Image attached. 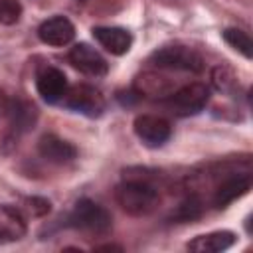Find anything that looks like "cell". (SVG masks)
Masks as SVG:
<instances>
[{
    "instance_id": "14",
    "label": "cell",
    "mask_w": 253,
    "mask_h": 253,
    "mask_svg": "<svg viewBox=\"0 0 253 253\" xmlns=\"http://www.w3.org/2000/svg\"><path fill=\"white\" fill-rule=\"evenodd\" d=\"M235 243V233L231 231H211V233H204L194 237L192 241H188L186 249L194 251V253H219L229 249Z\"/></svg>"
},
{
    "instance_id": "8",
    "label": "cell",
    "mask_w": 253,
    "mask_h": 253,
    "mask_svg": "<svg viewBox=\"0 0 253 253\" xmlns=\"http://www.w3.org/2000/svg\"><path fill=\"white\" fill-rule=\"evenodd\" d=\"M36 85H38V93L47 103H57L67 93V77L57 67H43L38 73Z\"/></svg>"
},
{
    "instance_id": "16",
    "label": "cell",
    "mask_w": 253,
    "mask_h": 253,
    "mask_svg": "<svg viewBox=\"0 0 253 253\" xmlns=\"http://www.w3.org/2000/svg\"><path fill=\"white\" fill-rule=\"evenodd\" d=\"M202 211H204L202 200H200L198 196H188L186 200H182V202L176 206V210L172 211L170 219H172L174 223L194 221V219H198V217L202 215Z\"/></svg>"
},
{
    "instance_id": "15",
    "label": "cell",
    "mask_w": 253,
    "mask_h": 253,
    "mask_svg": "<svg viewBox=\"0 0 253 253\" xmlns=\"http://www.w3.org/2000/svg\"><path fill=\"white\" fill-rule=\"evenodd\" d=\"M4 111L8 113L10 126H12L16 132L30 130V128L36 125L38 111H36V107H34L30 101H24V99H14V101H10V103L4 107Z\"/></svg>"
},
{
    "instance_id": "12",
    "label": "cell",
    "mask_w": 253,
    "mask_h": 253,
    "mask_svg": "<svg viewBox=\"0 0 253 253\" xmlns=\"http://www.w3.org/2000/svg\"><path fill=\"white\" fill-rule=\"evenodd\" d=\"M26 219L20 210L2 204L0 206V243L20 241L26 235Z\"/></svg>"
},
{
    "instance_id": "1",
    "label": "cell",
    "mask_w": 253,
    "mask_h": 253,
    "mask_svg": "<svg viewBox=\"0 0 253 253\" xmlns=\"http://www.w3.org/2000/svg\"><path fill=\"white\" fill-rule=\"evenodd\" d=\"M115 200L128 215L142 217L156 210L160 204V194L152 184L144 180H126L117 186Z\"/></svg>"
},
{
    "instance_id": "19",
    "label": "cell",
    "mask_w": 253,
    "mask_h": 253,
    "mask_svg": "<svg viewBox=\"0 0 253 253\" xmlns=\"http://www.w3.org/2000/svg\"><path fill=\"white\" fill-rule=\"evenodd\" d=\"M22 16V4L18 0H0V26H12Z\"/></svg>"
},
{
    "instance_id": "18",
    "label": "cell",
    "mask_w": 253,
    "mask_h": 253,
    "mask_svg": "<svg viewBox=\"0 0 253 253\" xmlns=\"http://www.w3.org/2000/svg\"><path fill=\"white\" fill-rule=\"evenodd\" d=\"M211 83H213V87H215L217 91L229 93V91L235 87V75H233V71H231L229 67L219 65V67H215V69L211 71Z\"/></svg>"
},
{
    "instance_id": "7",
    "label": "cell",
    "mask_w": 253,
    "mask_h": 253,
    "mask_svg": "<svg viewBox=\"0 0 253 253\" xmlns=\"http://www.w3.org/2000/svg\"><path fill=\"white\" fill-rule=\"evenodd\" d=\"M69 63L79 69L85 75H93V77H101L107 73L109 65L105 61V57L91 45L87 43H77L71 47L69 51Z\"/></svg>"
},
{
    "instance_id": "3",
    "label": "cell",
    "mask_w": 253,
    "mask_h": 253,
    "mask_svg": "<svg viewBox=\"0 0 253 253\" xmlns=\"http://www.w3.org/2000/svg\"><path fill=\"white\" fill-rule=\"evenodd\" d=\"M152 63L158 67H166V69H180V71H192V73L204 71L202 55L184 45H168V47L154 51Z\"/></svg>"
},
{
    "instance_id": "10",
    "label": "cell",
    "mask_w": 253,
    "mask_h": 253,
    "mask_svg": "<svg viewBox=\"0 0 253 253\" xmlns=\"http://www.w3.org/2000/svg\"><path fill=\"white\" fill-rule=\"evenodd\" d=\"M249 188H251V174H249V172L229 176V178H225V180L215 188L213 206H215V208H225V206H229L231 202H235L237 198L245 196V194L249 192Z\"/></svg>"
},
{
    "instance_id": "6",
    "label": "cell",
    "mask_w": 253,
    "mask_h": 253,
    "mask_svg": "<svg viewBox=\"0 0 253 253\" xmlns=\"http://www.w3.org/2000/svg\"><path fill=\"white\" fill-rule=\"evenodd\" d=\"M134 134L146 144V146H162L170 134H172V126L166 119L158 117V115H138L132 123Z\"/></svg>"
},
{
    "instance_id": "20",
    "label": "cell",
    "mask_w": 253,
    "mask_h": 253,
    "mask_svg": "<svg viewBox=\"0 0 253 253\" xmlns=\"http://www.w3.org/2000/svg\"><path fill=\"white\" fill-rule=\"evenodd\" d=\"M24 204L32 215H43L49 211V202L43 198H28V200H24Z\"/></svg>"
},
{
    "instance_id": "13",
    "label": "cell",
    "mask_w": 253,
    "mask_h": 253,
    "mask_svg": "<svg viewBox=\"0 0 253 253\" xmlns=\"http://www.w3.org/2000/svg\"><path fill=\"white\" fill-rule=\"evenodd\" d=\"M38 150H40L42 158H45L49 162H55V164L69 162L77 156V148L71 142H67V140H63L55 134L42 136L40 142H38Z\"/></svg>"
},
{
    "instance_id": "2",
    "label": "cell",
    "mask_w": 253,
    "mask_h": 253,
    "mask_svg": "<svg viewBox=\"0 0 253 253\" xmlns=\"http://www.w3.org/2000/svg\"><path fill=\"white\" fill-rule=\"evenodd\" d=\"M67 225L73 229L103 235L113 227V217L101 204L83 198L73 206L71 213L67 215Z\"/></svg>"
},
{
    "instance_id": "4",
    "label": "cell",
    "mask_w": 253,
    "mask_h": 253,
    "mask_svg": "<svg viewBox=\"0 0 253 253\" xmlns=\"http://www.w3.org/2000/svg\"><path fill=\"white\" fill-rule=\"evenodd\" d=\"M208 101H210V89L204 83L196 81L174 91L168 99V107L172 109V113L180 117H188V115L200 113L208 105Z\"/></svg>"
},
{
    "instance_id": "17",
    "label": "cell",
    "mask_w": 253,
    "mask_h": 253,
    "mask_svg": "<svg viewBox=\"0 0 253 253\" xmlns=\"http://www.w3.org/2000/svg\"><path fill=\"white\" fill-rule=\"evenodd\" d=\"M223 40H225L233 49H237V51L243 53L247 59H251L253 42H251V38H249L243 30H239V28H227V30L223 32Z\"/></svg>"
},
{
    "instance_id": "5",
    "label": "cell",
    "mask_w": 253,
    "mask_h": 253,
    "mask_svg": "<svg viewBox=\"0 0 253 253\" xmlns=\"http://www.w3.org/2000/svg\"><path fill=\"white\" fill-rule=\"evenodd\" d=\"M63 103L65 107L87 117H99L105 111V97L101 95V91L85 83L73 85L71 89H67Z\"/></svg>"
},
{
    "instance_id": "11",
    "label": "cell",
    "mask_w": 253,
    "mask_h": 253,
    "mask_svg": "<svg viewBox=\"0 0 253 253\" xmlns=\"http://www.w3.org/2000/svg\"><path fill=\"white\" fill-rule=\"evenodd\" d=\"M93 38L113 55H123L132 45V36L125 28L99 26V28H93Z\"/></svg>"
},
{
    "instance_id": "9",
    "label": "cell",
    "mask_w": 253,
    "mask_h": 253,
    "mask_svg": "<svg viewBox=\"0 0 253 253\" xmlns=\"http://www.w3.org/2000/svg\"><path fill=\"white\" fill-rule=\"evenodd\" d=\"M38 36L43 43L61 47V45H67L75 38V26L65 16H53L38 28Z\"/></svg>"
},
{
    "instance_id": "21",
    "label": "cell",
    "mask_w": 253,
    "mask_h": 253,
    "mask_svg": "<svg viewBox=\"0 0 253 253\" xmlns=\"http://www.w3.org/2000/svg\"><path fill=\"white\" fill-rule=\"evenodd\" d=\"M113 249L121 251L123 247H119V245H101V247H97V251H113Z\"/></svg>"
}]
</instances>
